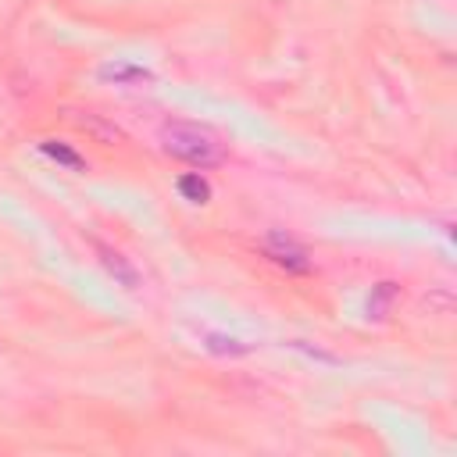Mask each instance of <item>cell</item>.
Here are the masks:
<instances>
[{"label":"cell","mask_w":457,"mask_h":457,"mask_svg":"<svg viewBox=\"0 0 457 457\" xmlns=\"http://www.w3.org/2000/svg\"><path fill=\"white\" fill-rule=\"evenodd\" d=\"M175 189H179V196L189 200V204H207V200H211V182H207L200 171H186V175H179Z\"/></svg>","instance_id":"obj_7"},{"label":"cell","mask_w":457,"mask_h":457,"mask_svg":"<svg viewBox=\"0 0 457 457\" xmlns=\"http://www.w3.org/2000/svg\"><path fill=\"white\" fill-rule=\"evenodd\" d=\"M396 300H400V286H396V282H378V286H371V293H368V318L382 321V318L393 311Z\"/></svg>","instance_id":"obj_5"},{"label":"cell","mask_w":457,"mask_h":457,"mask_svg":"<svg viewBox=\"0 0 457 457\" xmlns=\"http://www.w3.org/2000/svg\"><path fill=\"white\" fill-rule=\"evenodd\" d=\"M264 257H271V264L286 268L289 275H307V271H311L307 250H303L289 232H282V228H271V232L264 236Z\"/></svg>","instance_id":"obj_2"},{"label":"cell","mask_w":457,"mask_h":457,"mask_svg":"<svg viewBox=\"0 0 457 457\" xmlns=\"http://www.w3.org/2000/svg\"><path fill=\"white\" fill-rule=\"evenodd\" d=\"M161 146L168 157L186 161L193 168H214L225 161V143L207 125L196 121H168L161 129Z\"/></svg>","instance_id":"obj_1"},{"label":"cell","mask_w":457,"mask_h":457,"mask_svg":"<svg viewBox=\"0 0 457 457\" xmlns=\"http://www.w3.org/2000/svg\"><path fill=\"white\" fill-rule=\"evenodd\" d=\"M39 154H43L46 161L68 168V171H86V157H82L75 146H68L64 139H43V143H39Z\"/></svg>","instance_id":"obj_4"},{"label":"cell","mask_w":457,"mask_h":457,"mask_svg":"<svg viewBox=\"0 0 457 457\" xmlns=\"http://www.w3.org/2000/svg\"><path fill=\"white\" fill-rule=\"evenodd\" d=\"M100 261H104V268L125 286V289H136L139 286V271L121 257V253H114V250H107V246H100Z\"/></svg>","instance_id":"obj_6"},{"label":"cell","mask_w":457,"mask_h":457,"mask_svg":"<svg viewBox=\"0 0 457 457\" xmlns=\"http://www.w3.org/2000/svg\"><path fill=\"white\" fill-rule=\"evenodd\" d=\"M204 346H207L211 353H228V357H239V353L250 350L246 343H239V339H232V336H221V332H207V336H204Z\"/></svg>","instance_id":"obj_8"},{"label":"cell","mask_w":457,"mask_h":457,"mask_svg":"<svg viewBox=\"0 0 457 457\" xmlns=\"http://www.w3.org/2000/svg\"><path fill=\"white\" fill-rule=\"evenodd\" d=\"M96 79L100 82H114V86H143V82L154 79V71L136 64V61H129V57H114V61H104L96 68Z\"/></svg>","instance_id":"obj_3"}]
</instances>
